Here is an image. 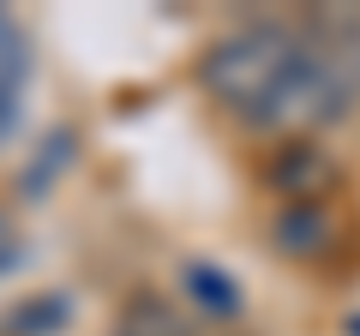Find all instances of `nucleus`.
I'll list each match as a JSON object with an SVG mask.
<instances>
[{
	"label": "nucleus",
	"mask_w": 360,
	"mask_h": 336,
	"mask_svg": "<svg viewBox=\"0 0 360 336\" xmlns=\"http://www.w3.org/2000/svg\"><path fill=\"white\" fill-rule=\"evenodd\" d=\"M198 78L229 115L252 127L300 120L307 115V37L288 25H240L222 42H210Z\"/></svg>",
	"instance_id": "obj_1"
},
{
	"label": "nucleus",
	"mask_w": 360,
	"mask_h": 336,
	"mask_svg": "<svg viewBox=\"0 0 360 336\" xmlns=\"http://www.w3.org/2000/svg\"><path fill=\"white\" fill-rule=\"evenodd\" d=\"M330 234H336V217H330V205H324V198H295V205H288V217L276 222V240H283L288 259H312V252H324V246H330Z\"/></svg>",
	"instance_id": "obj_2"
},
{
	"label": "nucleus",
	"mask_w": 360,
	"mask_h": 336,
	"mask_svg": "<svg viewBox=\"0 0 360 336\" xmlns=\"http://www.w3.org/2000/svg\"><path fill=\"white\" fill-rule=\"evenodd\" d=\"M25 78H30V42L13 18L0 13V132H13V120H18Z\"/></svg>",
	"instance_id": "obj_3"
},
{
	"label": "nucleus",
	"mask_w": 360,
	"mask_h": 336,
	"mask_svg": "<svg viewBox=\"0 0 360 336\" xmlns=\"http://www.w3.org/2000/svg\"><path fill=\"white\" fill-rule=\"evenodd\" d=\"M186 288H193V300L205 312H240V288H234V276H222V271H210V264H193L186 271Z\"/></svg>",
	"instance_id": "obj_4"
},
{
	"label": "nucleus",
	"mask_w": 360,
	"mask_h": 336,
	"mask_svg": "<svg viewBox=\"0 0 360 336\" xmlns=\"http://www.w3.org/2000/svg\"><path fill=\"white\" fill-rule=\"evenodd\" d=\"M115 336H186V330H180V318H174L156 295H139V300L127 306V318H120Z\"/></svg>",
	"instance_id": "obj_5"
},
{
	"label": "nucleus",
	"mask_w": 360,
	"mask_h": 336,
	"mask_svg": "<svg viewBox=\"0 0 360 336\" xmlns=\"http://www.w3.org/2000/svg\"><path fill=\"white\" fill-rule=\"evenodd\" d=\"M13 246H18V234H13V222L0 217V264H13Z\"/></svg>",
	"instance_id": "obj_6"
},
{
	"label": "nucleus",
	"mask_w": 360,
	"mask_h": 336,
	"mask_svg": "<svg viewBox=\"0 0 360 336\" xmlns=\"http://www.w3.org/2000/svg\"><path fill=\"white\" fill-rule=\"evenodd\" d=\"M186 336H222V330H186Z\"/></svg>",
	"instance_id": "obj_7"
},
{
	"label": "nucleus",
	"mask_w": 360,
	"mask_h": 336,
	"mask_svg": "<svg viewBox=\"0 0 360 336\" xmlns=\"http://www.w3.org/2000/svg\"><path fill=\"white\" fill-rule=\"evenodd\" d=\"M348 330H354V336H360V318H348Z\"/></svg>",
	"instance_id": "obj_8"
}]
</instances>
